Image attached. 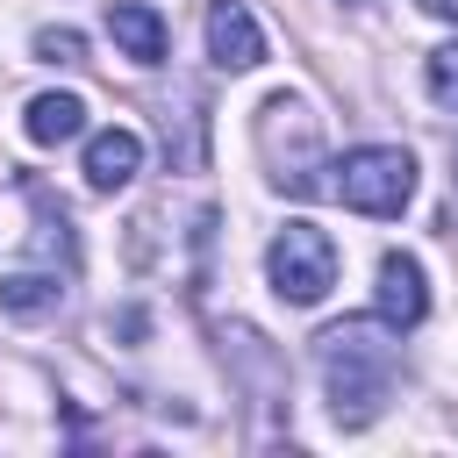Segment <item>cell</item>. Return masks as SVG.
Wrapping results in <instances>:
<instances>
[{
  "label": "cell",
  "instance_id": "6da1fadb",
  "mask_svg": "<svg viewBox=\"0 0 458 458\" xmlns=\"http://www.w3.org/2000/svg\"><path fill=\"white\" fill-rule=\"evenodd\" d=\"M315 365H322V394H329V422L336 429H372L386 415V394L401 379V351L386 344V322H329L315 336Z\"/></svg>",
  "mask_w": 458,
  "mask_h": 458
},
{
  "label": "cell",
  "instance_id": "7a4b0ae2",
  "mask_svg": "<svg viewBox=\"0 0 458 458\" xmlns=\"http://www.w3.org/2000/svg\"><path fill=\"white\" fill-rule=\"evenodd\" d=\"M258 150H265V179L279 186V193H293V200H308V193H329V150H322V122L308 114V100L301 93H272L265 107H258Z\"/></svg>",
  "mask_w": 458,
  "mask_h": 458
},
{
  "label": "cell",
  "instance_id": "3957f363",
  "mask_svg": "<svg viewBox=\"0 0 458 458\" xmlns=\"http://www.w3.org/2000/svg\"><path fill=\"white\" fill-rule=\"evenodd\" d=\"M329 193L372 222H394L415 200V157L401 143H358V150L329 157Z\"/></svg>",
  "mask_w": 458,
  "mask_h": 458
},
{
  "label": "cell",
  "instance_id": "277c9868",
  "mask_svg": "<svg viewBox=\"0 0 458 458\" xmlns=\"http://www.w3.org/2000/svg\"><path fill=\"white\" fill-rule=\"evenodd\" d=\"M265 279H272V293H279L286 308H315V301L336 286V243H329V229L286 222V229L265 243Z\"/></svg>",
  "mask_w": 458,
  "mask_h": 458
},
{
  "label": "cell",
  "instance_id": "5b68a950",
  "mask_svg": "<svg viewBox=\"0 0 458 458\" xmlns=\"http://www.w3.org/2000/svg\"><path fill=\"white\" fill-rule=\"evenodd\" d=\"M372 308H379V322H386L394 336L429 315V279H422V265H415L408 250H386V258H379V272H372Z\"/></svg>",
  "mask_w": 458,
  "mask_h": 458
},
{
  "label": "cell",
  "instance_id": "8992f818",
  "mask_svg": "<svg viewBox=\"0 0 458 458\" xmlns=\"http://www.w3.org/2000/svg\"><path fill=\"white\" fill-rule=\"evenodd\" d=\"M208 57H215L222 72H250V64H265V29L250 21L243 0H215V7H208Z\"/></svg>",
  "mask_w": 458,
  "mask_h": 458
},
{
  "label": "cell",
  "instance_id": "52a82bcc",
  "mask_svg": "<svg viewBox=\"0 0 458 458\" xmlns=\"http://www.w3.org/2000/svg\"><path fill=\"white\" fill-rule=\"evenodd\" d=\"M107 36H114V50L129 64H165V50H172L165 14L143 7V0H107Z\"/></svg>",
  "mask_w": 458,
  "mask_h": 458
},
{
  "label": "cell",
  "instance_id": "ba28073f",
  "mask_svg": "<svg viewBox=\"0 0 458 458\" xmlns=\"http://www.w3.org/2000/svg\"><path fill=\"white\" fill-rule=\"evenodd\" d=\"M79 172H86V186H93V193H122V186L143 172V136H136V129H93V136H86V165H79Z\"/></svg>",
  "mask_w": 458,
  "mask_h": 458
},
{
  "label": "cell",
  "instance_id": "9c48e42d",
  "mask_svg": "<svg viewBox=\"0 0 458 458\" xmlns=\"http://www.w3.org/2000/svg\"><path fill=\"white\" fill-rule=\"evenodd\" d=\"M21 129H29V143L57 150V143L86 136V100H79V93H36V100L21 107Z\"/></svg>",
  "mask_w": 458,
  "mask_h": 458
},
{
  "label": "cell",
  "instance_id": "30bf717a",
  "mask_svg": "<svg viewBox=\"0 0 458 458\" xmlns=\"http://www.w3.org/2000/svg\"><path fill=\"white\" fill-rule=\"evenodd\" d=\"M57 301H64V286L50 272H7L0 279V315H14V322H43V315H57Z\"/></svg>",
  "mask_w": 458,
  "mask_h": 458
},
{
  "label": "cell",
  "instance_id": "8fae6325",
  "mask_svg": "<svg viewBox=\"0 0 458 458\" xmlns=\"http://www.w3.org/2000/svg\"><path fill=\"white\" fill-rule=\"evenodd\" d=\"M422 86H429V100H437V107H451V114H458V43L429 50V64H422Z\"/></svg>",
  "mask_w": 458,
  "mask_h": 458
},
{
  "label": "cell",
  "instance_id": "7c38bea8",
  "mask_svg": "<svg viewBox=\"0 0 458 458\" xmlns=\"http://www.w3.org/2000/svg\"><path fill=\"white\" fill-rule=\"evenodd\" d=\"M43 64H79L86 57V36L79 29H36V43H29Z\"/></svg>",
  "mask_w": 458,
  "mask_h": 458
},
{
  "label": "cell",
  "instance_id": "4fadbf2b",
  "mask_svg": "<svg viewBox=\"0 0 458 458\" xmlns=\"http://www.w3.org/2000/svg\"><path fill=\"white\" fill-rule=\"evenodd\" d=\"M422 14H437V21H458V0H415Z\"/></svg>",
  "mask_w": 458,
  "mask_h": 458
},
{
  "label": "cell",
  "instance_id": "5bb4252c",
  "mask_svg": "<svg viewBox=\"0 0 458 458\" xmlns=\"http://www.w3.org/2000/svg\"><path fill=\"white\" fill-rule=\"evenodd\" d=\"M451 165H458V150H451ZM451 208H458V172H451Z\"/></svg>",
  "mask_w": 458,
  "mask_h": 458
}]
</instances>
